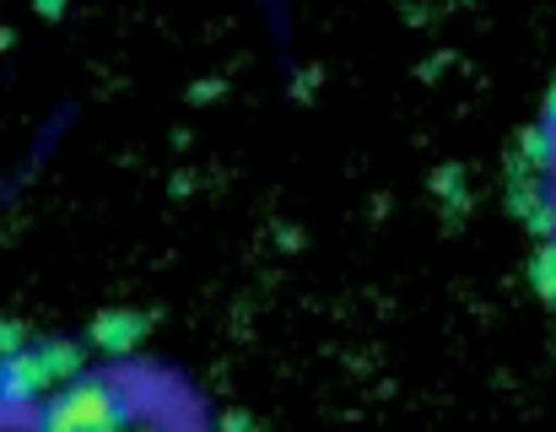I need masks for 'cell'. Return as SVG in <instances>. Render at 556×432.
I'll return each instance as SVG.
<instances>
[{
	"label": "cell",
	"instance_id": "8992f818",
	"mask_svg": "<svg viewBox=\"0 0 556 432\" xmlns=\"http://www.w3.org/2000/svg\"><path fill=\"white\" fill-rule=\"evenodd\" d=\"M432 190H438V201H443V206H448L454 216L465 212V174H459V168H438Z\"/></svg>",
	"mask_w": 556,
	"mask_h": 432
},
{
	"label": "cell",
	"instance_id": "8fae6325",
	"mask_svg": "<svg viewBox=\"0 0 556 432\" xmlns=\"http://www.w3.org/2000/svg\"><path fill=\"white\" fill-rule=\"evenodd\" d=\"M136 432H157V428H136Z\"/></svg>",
	"mask_w": 556,
	"mask_h": 432
},
{
	"label": "cell",
	"instance_id": "30bf717a",
	"mask_svg": "<svg viewBox=\"0 0 556 432\" xmlns=\"http://www.w3.org/2000/svg\"><path fill=\"white\" fill-rule=\"evenodd\" d=\"M33 11H38V16H60V11H65V0H33Z\"/></svg>",
	"mask_w": 556,
	"mask_h": 432
},
{
	"label": "cell",
	"instance_id": "ba28073f",
	"mask_svg": "<svg viewBox=\"0 0 556 432\" xmlns=\"http://www.w3.org/2000/svg\"><path fill=\"white\" fill-rule=\"evenodd\" d=\"M216 432H265V428H260L254 417H243V411H227V417H222V428H216Z\"/></svg>",
	"mask_w": 556,
	"mask_h": 432
},
{
	"label": "cell",
	"instance_id": "5b68a950",
	"mask_svg": "<svg viewBox=\"0 0 556 432\" xmlns=\"http://www.w3.org/2000/svg\"><path fill=\"white\" fill-rule=\"evenodd\" d=\"M530 287L541 303L556 308V238H541V249L530 254Z\"/></svg>",
	"mask_w": 556,
	"mask_h": 432
},
{
	"label": "cell",
	"instance_id": "7a4b0ae2",
	"mask_svg": "<svg viewBox=\"0 0 556 432\" xmlns=\"http://www.w3.org/2000/svg\"><path fill=\"white\" fill-rule=\"evenodd\" d=\"M87 373V346L65 341V335H33L22 352L0 357V422H22L33 417L60 384Z\"/></svg>",
	"mask_w": 556,
	"mask_h": 432
},
{
	"label": "cell",
	"instance_id": "6da1fadb",
	"mask_svg": "<svg viewBox=\"0 0 556 432\" xmlns=\"http://www.w3.org/2000/svg\"><path fill=\"white\" fill-rule=\"evenodd\" d=\"M141 428V395L119 373H81L60 384L38 411L33 432H136Z\"/></svg>",
	"mask_w": 556,
	"mask_h": 432
},
{
	"label": "cell",
	"instance_id": "277c9868",
	"mask_svg": "<svg viewBox=\"0 0 556 432\" xmlns=\"http://www.w3.org/2000/svg\"><path fill=\"white\" fill-rule=\"evenodd\" d=\"M514 163H525L530 174H556V130L552 125H530L514 141Z\"/></svg>",
	"mask_w": 556,
	"mask_h": 432
},
{
	"label": "cell",
	"instance_id": "52a82bcc",
	"mask_svg": "<svg viewBox=\"0 0 556 432\" xmlns=\"http://www.w3.org/2000/svg\"><path fill=\"white\" fill-rule=\"evenodd\" d=\"M33 341V330L22 325V319H0V357H11V352H22Z\"/></svg>",
	"mask_w": 556,
	"mask_h": 432
},
{
	"label": "cell",
	"instance_id": "3957f363",
	"mask_svg": "<svg viewBox=\"0 0 556 432\" xmlns=\"http://www.w3.org/2000/svg\"><path fill=\"white\" fill-rule=\"evenodd\" d=\"M87 341H92V352H103L109 363H125V357H136L141 341H147V314H136V308H103V314L92 319Z\"/></svg>",
	"mask_w": 556,
	"mask_h": 432
},
{
	"label": "cell",
	"instance_id": "9c48e42d",
	"mask_svg": "<svg viewBox=\"0 0 556 432\" xmlns=\"http://www.w3.org/2000/svg\"><path fill=\"white\" fill-rule=\"evenodd\" d=\"M541 125H552V130H556V81L546 87V103H541Z\"/></svg>",
	"mask_w": 556,
	"mask_h": 432
}]
</instances>
